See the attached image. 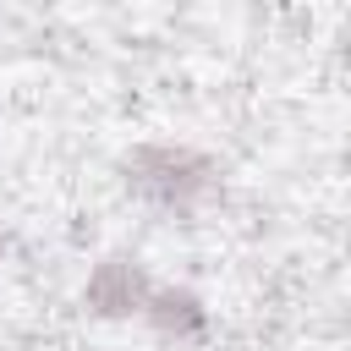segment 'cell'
Instances as JSON below:
<instances>
[{"label": "cell", "mask_w": 351, "mask_h": 351, "mask_svg": "<svg viewBox=\"0 0 351 351\" xmlns=\"http://www.w3.org/2000/svg\"><path fill=\"white\" fill-rule=\"evenodd\" d=\"M143 324L165 340V346H203L208 340V329H214V307H208V296L197 291V285H170V280H159L154 285V296H148V307H143Z\"/></svg>", "instance_id": "obj_3"}, {"label": "cell", "mask_w": 351, "mask_h": 351, "mask_svg": "<svg viewBox=\"0 0 351 351\" xmlns=\"http://www.w3.org/2000/svg\"><path fill=\"white\" fill-rule=\"evenodd\" d=\"M154 285H159V280L148 274V263H143L137 252H121V247H115V252H104V258L88 269L77 302H82V313L99 318V324H132V318H143Z\"/></svg>", "instance_id": "obj_2"}, {"label": "cell", "mask_w": 351, "mask_h": 351, "mask_svg": "<svg viewBox=\"0 0 351 351\" xmlns=\"http://www.w3.org/2000/svg\"><path fill=\"white\" fill-rule=\"evenodd\" d=\"M5 258H11V230L0 225V263H5Z\"/></svg>", "instance_id": "obj_4"}, {"label": "cell", "mask_w": 351, "mask_h": 351, "mask_svg": "<svg viewBox=\"0 0 351 351\" xmlns=\"http://www.w3.org/2000/svg\"><path fill=\"white\" fill-rule=\"evenodd\" d=\"M115 176L132 203L165 219H197L225 197V165L219 154L181 143V137H143L115 159Z\"/></svg>", "instance_id": "obj_1"}]
</instances>
